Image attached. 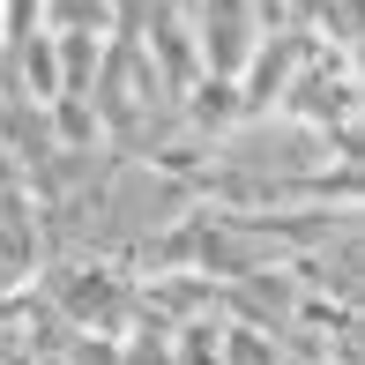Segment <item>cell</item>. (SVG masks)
<instances>
[{"mask_svg":"<svg viewBox=\"0 0 365 365\" xmlns=\"http://www.w3.org/2000/svg\"><path fill=\"white\" fill-rule=\"evenodd\" d=\"M15 179H23V164H15V149L0 142V194H15Z\"/></svg>","mask_w":365,"mask_h":365,"instance_id":"6da1fadb","label":"cell"}]
</instances>
